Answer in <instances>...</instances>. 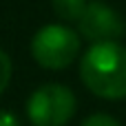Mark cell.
<instances>
[{"label": "cell", "mask_w": 126, "mask_h": 126, "mask_svg": "<svg viewBox=\"0 0 126 126\" xmlns=\"http://www.w3.org/2000/svg\"><path fill=\"white\" fill-rule=\"evenodd\" d=\"M75 113V95L62 84L35 89L27 102V115L33 126H64Z\"/></svg>", "instance_id": "cell-3"}, {"label": "cell", "mask_w": 126, "mask_h": 126, "mask_svg": "<svg viewBox=\"0 0 126 126\" xmlns=\"http://www.w3.org/2000/svg\"><path fill=\"white\" fill-rule=\"evenodd\" d=\"M53 11L62 18V20H78L82 18V13L86 11V0H53Z\"/></svg>", "instance_id": "cell-5"}, {"label": "cell", "mask_w": 126, "mask_h": 126, "mask_svg": "<svg viewBox=\"0 0 126 126\" xmlns=\"http://www.w3.org/2000/svg\"><path fill=\"white\" fill-rule=\"evenodd\" d=\"M84 86L104 100L126 97V47L120 42L93 44L80 64Z\"/></svg>", "instance_id": "cell-1"}, {"label": "cell", "mask_w": 126, "mask_h": 126, "mask_svg": "<svg viewBox=\"0 0 126 126\" xmlns=\"http://www.w3.org/2000/svg\"><path fill=\"white\" fill-rule=\"evenodd\" d=\"M0 126H20L18 117L9 111H0Z\"/></svg>", "instance_id": "cell-8"}, {"label": "cell", "mask_w": 126, "mask_h": 126, "mask_svg": "<svg viewBox=\"0 0 126 126\" xmlns=\"http://www.w3.org/2000/svg\"><path fill=\"white\" fill-rule=\"evenodd\" d=\"M80 51V38L64 24H47L31 40V55L44 69H66Z\"/></svg>", "instance_id": "cell-2"}, {"label": "cell", "mask_w": 126, "mask_h": 126, "mask_svg": "<svg viewBox=\"0 0 126 126\" xmlns=\"http://www.w3.org/2000/svg\"><path fill=\"white\" fill-rule=\"evenodd\" d=\"M80 31L86 40H91L93 44H102V42H117V38H122L126 31V24L122 16L109 7L106 2H89L86 11L80 18Z\"/></svg>", "instance_id": "cell-4"}, {"label": "cell", "mask_w": 126, "mask_h": 126, "mask_svg": "<svg viewBox=\"0 0 126 126\" xmlns=\"http://www.w3.org/2000/svg\"><path fill=\"white\" fill-rule=\"evenodd\" d=\"M82 126H122V124H120L115 117L106 115V113H97V115H91V117H86Z\"/></svg>", "instance_id": "cell-7"}, {"label": "cell", "mask_w": 126, "mask_h": 126, "mask_svg": "<svg viewBox=\"0 0 126 126\" xmlns=\"http://www.w3.org/2000/svg\"><path fill=\"white\" fill-rule=\"evenodd\" d=\"M9 80H11V60H9V55L0 49V95L4 93Z\"/></svg>", "instance_id": "cell-6"}]
</instances>
